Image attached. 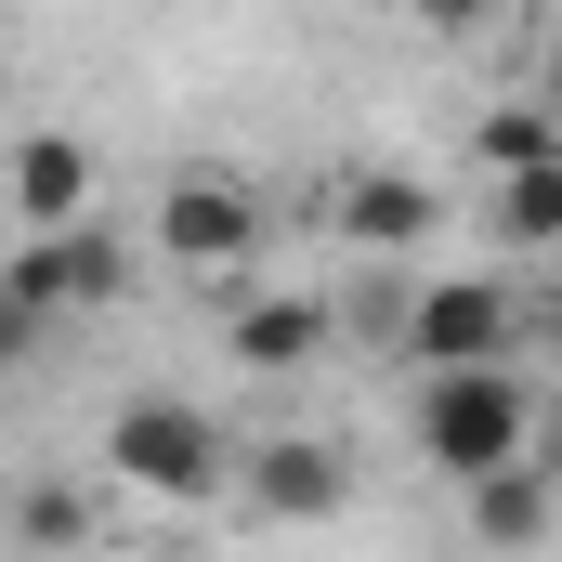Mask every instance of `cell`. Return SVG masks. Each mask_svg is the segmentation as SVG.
Listing matches in <instances>:
<instances>
[{"label": "cell", "instance_id": "8", "mask_svg": "<svg viewBox=\"0 0 562 562\" xmlns=\"http://www.w3.org/2000/svg\"><path fill=\"white\" fill-rule=\"evenodd\" d=\"M458 510H471V537H484V550H537V537L562 524V497H550V471H537V458H510V471L458 484Z\"/></svg>", "mask_w": 562, "mask_h": 562}, {"label": "cell", "instance_id": "10", "mask_svg": "<svg viewBox=\"0 0 562 562\" xmlns=\"http://www.w3.org/2000/svg\"><path fill=\"white\" fill-rule=\"evenodd\" d=\"M26 249H40V276H53V301H66V314H92V301H119V288H132V262H119V236H105V223L26 236Z\"/></svg>", "mask_w": 562, "mask_h": 562}, {"label": "cell", "instance_id": "15", "mask_svg": "<svg viewBox=\"0 0 562 562\" xmlns=\"http://www.w3.org/2000/svg\"><path fill=\"white\" fill-rule=\"evenodd\" d=\"M524 327L550 340V367H562V276H550V301H524Z\"/></svg>", "mask_w": 562, "mask_h": 562}, {"label": "cell", "instance_id": "9", "mask_svg": "<svg viewBox=\"0 0 562 562\" xmlns=\"http://www.w3.org/2000/svg\"><path fill=\"white\" fill-rule=\"evenodd\" d=\"M314 353H327V301H314V288H262V301L236 314V367L288 380V367H314Z\"/></svg>", "mask_w": 562, "mask_h": 562}, {"label": "cell", "instance_id": "18", "mask_svg": "<svg viewBox=\"0 0 562 562\" xmlns=\"http://www.w3.org/2000/svg\"><path fill=\"white\" fill-rule=\"evenodd\" d=\"M537 105H550V119H562V40H550V66H537Z\"/></svg>", "mask_w": 562, "mask_h": 562}, {"label": "cell", "instance_id": "2", "mask_svg": "<svg viewBox=\"0 0 562 562\" xmlns=\"http://www.w3.org/2000/svg\"><path fill=\"white\" fill-rule=\"evenodd\" d=\"M105 471H119L132 497H157V510H196V497L236 484V445H223V419H210L196 393H132V406L105 419Z\"/></svg>", "mask_w": 562, "mask_h": 562}, {"label": "cell", "instance_id": "5", "mask_svg": "<svg viewBox=\"0 0 562 562\" xmlns=\"http://www.w3.org/2000/svg\"><path fill=\"white\" fill-rule=\"evenodd\" d=\"M236 497H249V524H340L353 510V458L314 445V431H262L236 458Z\"/></svg>", "mask_w": 562, "mask_h": 562}, {"label": "cell", "instance_id": "1", "mask_svg": "<svg viewBox=\"0 0 562 562\" xmlns=\"http://www.w3.org/2000/svg\"><path fill=\"white\" fill-rule=\"evenodd\" d=\"M419 458L445 484H484V471L537 458V393H524V367H431L419 380Z\"/></svg>", "mask_w": 562, "mask_h": 562}, {"label": "cell", "instance_id": "16", "mask_svg": "<svg viewBox=\"0 0 562 562\" xmlns=\"http://www.w3.org/2000/svg\"><path fill=\"white\" fill-rule=\"evenodd\" d=\"M406 13H431V26H484L497 0H406Z\"/></svg>", "mask_w": 562, "mask_h": 562}, {"label": "cell", "instance_id": "11", "mask_svg": "<svg viewBox=\"0 0 562 562\" xmlns=\"http://www.w3.org/2000/svg\"><path fill=\"white\" fill-rule=\"evenodd\" d=\"M53 327H66V301H53V276H40V249H13V262H0V367H26Z\"/></svg>", "mask_w": 562, "mask_h": 562}, {"label": "cell", "instance_id": "7", "mask_svg": "<svg viewBox=\"0 0 562 562\" xmlns=\"http://www.w3.org/2000/svg\"><path fill=\"white\" fill-rule=\"evenodd\" d=\"M431 223H445V196H431L419 170H353L340 183V236L353 249H419Z\"/></svg>", "mask_w": 562, "mask_h": 562}, {"label": "cell", "instance_id": "14", "mask_svg": "<svg viewBox=\"0 0 562 562\" xmlns=\"http://www.w3.org/2000/svg\"><path fill=\"white\" fill-rule=\"evenodd\" d=\"M13 524H26V550H92V537H105V524H92V497H79V484H26V510H13Z\"/></svg>", "mask_w": 562, "mask_h": 562}, {"label": "cell", "instance_id": "4", "mask_svg": "<svg viewBox=\"0 0 562 562\" xmlns=\"http://www.w3.org/2000/svg\"><path fill=\"white\" fill-rule=\"evenodd\" d=\"M510 340H524V301L497 276H445L406 301V353H419V380L431 367H510Z\"/></svg>", "mask_w": 562, "mask_h": 562}, {"label": "cell", "instance_id": "3", "mask_svg": "<svg viewBox=\"0 0 562 562\" xmlns=\"http://www.w3.org/2000/svg\"><path fill=\"white\" fill-rule=\"evenodd\" d=\"M157 249H170L183 276H249L262 196H249L236 170H183V183H157Z\"/></svg>", "mask_w": 562, "mask_h": 562}, {"label": "cell", "instance_id": "6", "mask_svg": "<svg viewBox=\"0 0 562 562\" xmlns=\"http://www.w3.org/2000/svg\"><path fill=\"white\" fill-rule=\"evenodd\" d=\"M13 210H26V236L92 223V144H79V132H26V144H13Z\"/></svg>", "mask_w": 562, "mask_h": 562}, {"label": "cell", "instance_id": "13", "mask_svg": "<svg viewBox=\"0 0 562 562\" xmlns=\"http://www.w3.org/2000/svg\"><path fill=\"white\" fill-rule=\"evenodd\" d=\"M550 157H562L550 105H497V119H484V170H497V183H510V170H550Z\"/></svg>", "mask_w": 562, "mask_h": 562}, {"label": "cell", "instance_id": "12", "mask_svg": "<svg viewBox=\"0 0 562 562\" xmlns=\"http://www.w3.org/2000/svg\"><path fill=\"white\" fill-rule=\"evenodd\" d=\"M484 223H497L510 249H562V157H550V170H510Z\"/></svg>", "mask_w": 562, "mask_h": 562}, {"label": "cell", "instance_id": "17", "mask_svg": "<svg viewBox=\"0 0 562 562\" xmlns=\"http://www.w3.org/2000/svg\"><path fill=\"white\" fill-rule=\"evenodd\" d=\"M537 471H550V497H562V406L537 419Z\"/></svg>", "mask_w": 562, "mask_h": 562}]
</instances>
